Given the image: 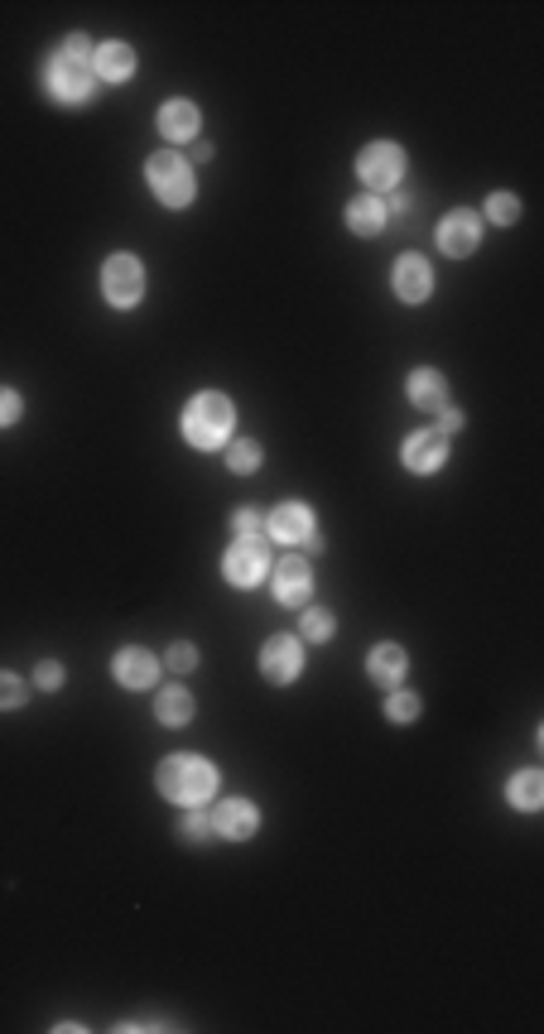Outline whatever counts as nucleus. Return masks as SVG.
<instances>
[{
	"mask_svg": "<svg viewBox=\"0 0 544 1034\" xmlns=\"http://www.w3.org/2000/svg\"><path fill=\"white\" fill-rule=\"evenodd\" d=\"M154 785H160V794L169 799V804L202 809L217 794V765L202 760V756H169L160 765V775H154Z\"/></svg>",
	"mask_w": 544,
	"mask_h": 1034,
	"instance_id": "nucleus-1",
	"label": "nucleus"
},
{
	"mask_svg": "<svg viewBox=\"0 0 544 1034\" xmlns=\"http://www.w3.org/2000/svg\"><path fill=\"white\" fill-rule=\"evenodd\" d=\"M112 674L120 688H154V678H160V660H154L150 650H140V644H126V650L112 660Z\"/></svg>",
	"mask_w": 544,
	"mask_h": 1034,
	"instance_id": "nucleus-12",
	"label": "nucleus"
},
{
	"mask_svg": "<svg viewBox=\"0 0 544 1034\" xmlns=\"http://www.w3.org/2000/svg\"><path fill=\"white\" fill-rule=\"evenodd\" d=\"M367 674L377 678L381 688H401V678L409 674V654L401 650V644L385 640V644H377V650L367 654Z\"/></svg>",
	"mask_w": 544,
	"mask_h": 1034,
	"instance_id": "nucleus-19",
	"label": "nucleus"
},
{
	"mask_svg": "<svg viewBox=\"0 0 544 1034\" xmlns=\"http://www.w3.org/2000/svg\"><path fill=\"white\" fill-rule=\"evenodd\" d=\"M164 669H169V674H193V669H198V650H193L188 640L169 644V650H164Z\"/></svg>",
	"mask_w": 544,
	"mask_h": 1034,
	"instance_id": "nucleus-27",
	"label": "nucleus"
},
{
	"mask_svg": "<svg viewBox=\"0 0 544 1034\" xmlns=\"http://www.w3.org/2000/svg\"><path fill=\"white\" fill-rule=\"evenodd\" d=\"M34 684H39L44 693H58V688H63V664H54V660H44L39 669H34Z\"/></svg>",
	"mask_w": 544,
	"mask_h": 1034,
	"instance_id": "nucleus-33",
	"label": "nucleus"
},
{
	"mask_svg": "<svg viewBox=\"0 0 544 1034\" xmlns=\"http://www.w3.org/2000/svg\"><path fill=\"white\" fill-rule=\"evenodd\" d=\"M275 597L285 606H304L313 597V568L304 558H280L275 564Z\"/></svg>",
	"mask_w": 544,
	"mask_h": 1034,
	"instance_id": "nucleus-13",
	"label": "nucleus"
},
{
	"mask_svg": "<svg viewBox=\"0 0 544 1034\" xmlns=\"http://www.w3.org/2000/svg\"><path fill=\"white\" fill-rule=\"evenodd\" d=\"M385 202L377 198V193H367V198H352L347 202V226L357 231V236H381L385 231Z\"/></svg>",
	"mask_w": 544,
	"mask_h": 1034,
	"instance_id": "nucleus-20",
	"label": "nucleus"
},
{
	"mask_svg": "<svg viewBox=\"0 0 544 1034\" xmlns=\"http://www.w3.org/2000/svg\"><path fill=\"white\" fill-rule=\"evenodd\" d=\"M102 294L112 309H136L144 294V265L130 251H116L112 260L102 265Z\"/></svg>",
	"mask_w": 544,
	"mask_h": 1034,
	"instance_id": "nucleus-5",
	"label": "nucleus"
},
{
	"mask_svg": "<svg viewBox=\"0 0 544 1034\" xmlns=\"http://www.w3.org/2000/svg\"><path fill=\"white\" fill-rule=\"evenodd\" d=\"M44 88H48V96H54V102L82 106V102H92L96 78H92V68L68 63L63 54H54V58H48V68H44Z\"/></svg>",
	"mask_w": 544,
	"mask_h": 1034,
	"instance_id": "nucleus-6",
	"label": "nucleus"
},
{
	"mask_svg": "<svg viewBox=\"0 0 544 1034\" xmlns=\"http://www.w3.org/2000/svg\"><path fill=\"white\" fill-rule=\"evenodd\" d=\"M144 184L164 207H188L193 202V164L178 150H160L144 164Z\"/></svg>",
	"mask_w": 544,
	"mask_h": 1034,
	"instance_id": "nucleus-3",
	"label": "nucleus"
},
{
	"mask_svg": "<svg viewBox=\"0 0 544 1034\" xmlns=\"http://www.w3.org/2000/svg\"><path fill=\"white\" fill-rule=\"evenodd\" d=\"M227 467H232L236 477L256 472V467H261V443H246V438H241V443H232V448H227Z\"/></svg>",
	"mask_w": 544,
	"mask_h": 1034,
	"instance_id": "nucleus-25",
	"label": "nucleus"
},
{
	"mask_svg": "<svg viewBox=\"0 0 544 1034\" xmlns=\"http://www.w3.org/2000/svg\"><path fill=\"white\" fill-rule=\"evenodd\" d=\"M232 530H236V539H261V534H265V515H256V510H236Z\"/></svg>",
	"mask_w": 544,
	"mask_h": 1034,
	"instance_id": "nucleus-29",
	"label": "nucleus"
},
{
	"mask_svg": "<svg viewBox=\"0 0 544 1034\" xmlns=\"http://www.w3.org/2000/svg\"><path fill=\"white\" fill-rule=\"evenodd\" d=\"M333 630H337V616H333V612H323V606H309V612L299 616V636L313 640V644L333 640Z\"/></svg>",
	"mask_w": 544,
	"mask_h": 1034,
	"instance_id": "nucleus-23",
	"label": "nucleus"
},
{
	"mask_svg": "<svg viewBox=\"0 0 544 1034\" xmlns=\"http://www.w3.org/2000/svg\"><path fill=\"white\" fill-rule=\"evenodd\" d=\"M154 717H160L164 727H188L193 722V693L184 684L174 688H160V702H154Z\"/></svg>",
	"mask_w": 544,
	"mask_h": 1034,
	"instance_id": "nucleus-21",
	"label": "nucleus"
},
{
	"mask_svg": "<svg viewBox=\"0 0 544 1034\" xmlns=\"http://www.w3.org/2000/svg\"><path fill=\"white\" fill-rule=\"evenodd\" d=\"M198 130H202V112L193 102H164L160 106V136L164 140H174V144H188V140H198Z\"/></svg>",
	"mask_w": 544,
	"mask_h": 1034,
	"instance_id": "nucleus-16",
	"label": "nucleus"
},
{
	"mask_svg": "<svg viewBox=\"0 0 544 1034\" xmlns=\"http://www.w3.org/2000/svg\"><path fill=\"white\" fill-rule=\"evenodd\" d=\"M482 241V212H467V207H458L439 222V251L453 255V260H463V255H473Z\"/></svg>",
	"mask_w": 544,
	"mask_h": 1034,
	"instance_id": "nucleus-9",
	"label": "nucleus"
},
{
	"mask_svg": "<svg viewBox=\"0 0 544 1034\" xmlns=\"http://www.w3.org/2000/svg\"><path fill=\"white\" fill-rule=\"evenodd\" d=\"M20 702H24V684L15 674H5V669H0V712H15Z\"/></svg>",
	"mask_w": 544,
	"mask_h": 1034,
	"instance_id": "nucleus-30",
	"label": "nucleus"
},
{
	"mask_svg": "<svg viewBox=\"0 0 544 1034\" xmlns=\"http://www.w3.org/2000/svg\"><path fill=\"white\" fill-rule=\"evenodd\" d=\"M443 462H449V433L439 429H419L405 438V467L419 472V477H429V472H439Z\"/></svg>",
	"mask_w": 544,
	"mask_h": 1034,
	"instance_id": "nucleus-11",
	"label": "nucleus"
},
{
	"mask_svg": "<svg viewBox=\"0 0 544 1034\" xmlns=\"http://www.w3.org/2000/svg\"><path fill=\"white\" fill-rule=\"evenodd\" d=\"M395 294L405 303H425L433 294V270L425 255H401L395 260Z\"/></svg>",
	"mask_w": 544,
	"mask_h": 1034,
	"instance_id": "nucleus-15",
	"label": "nucleus"
},
{
	"mask_svg": "<svg viewBox=\"0 0 544 1034\" xmlns=\"http://www.w3.org/2000/svg\"><path fill=\"white\" fill-rule=\"evenodd\" d=\"M265 573H270V544L265 539H236L222 558V578L232 588H256V582H265Z\"/></svg>",
	"mask_w": 544,
	"mask_h": 1034,
	"instance_id": "nucleus-7",
	"label": "nucleus"
},
{
	"mask_svg": "<svg viewBox=\"0 0 544 1034\" xmlns=\"http://www.w3.org/2000/svg\"><path fill=\"white\" fill-rule=\"evenodd\" d=\"M261 674L270 678V684H294V678L304 674V644L294 636H270L261 650Z\"/></svg>",
	"mask_w": 544,
	"mask_h": 1034,
	"instance_id": "nucleus-8",
	"label": "nucleus"
},
{
	"mask_svg": "<svg viewBox=\"0 0 544 1034\" xmlns=\"http://www.w3.org/2000/svg\"><path fill=\"white\" fill-rule=\"evenodd\" d=\"M487 217H491V222H501V226H511L516 217H521V198H516V193H491V198H487Z\"/></svg>",
	"mask_w": 544,
	"mask_h": 1034,
	"instance_id": "nucleus-26",
	"label": "nucleus"
},
{
	"mask_svg": "<svg viewBox=\"0 0 544 1034\" xmlns=\"http://www.w3.org/2000/svg\"><path fill=\"white\" fill-rule=\"evenodd\" d=\"M506 794H511V804L521 809V813H535V809L544 804V775H540V770H521Z\"/></svg>",
	"mask_w": 544,
	"mask_h": 1034,
	"instance_id": "nucleus-22",
	"label": "nucleus"
},
{
	"mask_svg": "<svg viewBox=\"0 0 544 1034\" xmlns=\"http://www.w3.org/2000/svg\"><path fill=\"white\" fill-rule=\"evenodd\" d=\"M385 717H391V722H415V717H419V693H409V688H391V693H385Z\"/></svg>",
	"mask_w": 544,
	"mask_h": 1034,
	"instance_id": "nucleus-24",
	"label": "nucleus"
},
{
	"mask_svg": "<svg viewBox=\"0 0 544 1034\" xmlns=\"http://www.w3.org/2000/svg\"><path fill=\"white\" fill-rule=\"evenodd\" d=\"M265 534H270V539H280V544H304L313 534V510L304 501H285L270 520H265Z\"/></svg>",
	"mask_w": 544,
	"mask_h": 1034,
	"instance_id": "nucleus-14",
	"label": "nucleus"
},
{
	"mask_svg": "<svg viewBox=\"0 0 544 1034\" xmlns=\"http://www.w3.org/2000/svg\"><path fill=\"white\" fill-rule=\"evenodd\" d=\"M458 429H463V414L443 405V409H439V433H458Z\"/></svg>",
	"mask_w": 544,
	"mask_h": 1034,
	"instance_id": "nucleus-34",
	"label": "nucleus"
},
{
	"mask_svg": "<svg viewBox=\"0 0 544 1034\" xmlns=\"http://www.w3.org/2000/svg\"><path fill=\"white\" fill-rule=\"evenodd\" d=\"M130 72H136V48H130V44L112 39V44H102L92 54V78L96 82H126Z\"/></svg>",
	"mask_w": 544,
	"mask_h": 1034,
	"instance_id": "nucleus-17",
	"label": "nucleus"
},
{
	"mask_svg": "<svg viewBox=\"0 0 544 1034\" xmlns=\"http://www.w3.org/2000/svg\"><path fill=\"white\" fill-rule=\"evenodd\" d=\"M178 827H184V843H208V837H212V813L188 809V813H184V823H178Z\"/></svg>",
	"mask_w": 544,
	"mask_h": 1034,
	"instance_id": "nucleus-28",
	"label": "nucleus"
},
{
	"mask_svg": "<svg viewBox=\"0 0 544 1034\" xmlns=\"http://www.w3.org/2000/svg\"><path fill=\"white\" fill-rule=\"evenodd\" d=\"M405 395H409V405H415V409L439 414L443 405H449V381H443V375L433 371V367H419V371L405 381Z\"/></svg>",
	"mask_w": 544,
	"mask_h": 1034,
	"instance_id": "nucleus-18",
	"label": "nucleus"
},
{
	"mask_svg": "<svg viewBox=\"0 0 544 1034\" xmlns=\"http://www.w3.org/2000/svg\"><path fill=\"white\" fill-rule=\"evenodd\" d=\"M236 429V409H232V399L227 395H193L188 399V409H184V438L198 453H212V448H222L227 438H232Z\"/></svg>",
	"mask_w": 544,
	"mask_h": 1034,
	"instance_id": "nucleus-2",
	"label": "nucleus"
},
{
	"mask_svg": "<svg viewBox=\"0 0 544 1034\" xmlns=\"http://www.w3.org/2000/svg\"><path fill=\"white\" fill-rule=\"evenodd\" d=\"M357 174H361V184H367L371 193H395L401 188V178H405V150L401 144H391V140H377V144H367V150L357 154Z\"/></svg>",
	"mask_w": 544,
	"mask_h": 1034,
	"instance_id": "nucleus-4",
	"label": "nucleus"
},
{
	"mask_svg": "<svg viewBox=\"0 0 544 1034\" xmlns=\"http://www.w3.org/2000/svg\"><path fill=\"white\" fill-rule=\"evenodd\" d=\"M256 827H261V813L251 799H222L212 809V833L227 837V843H246V837H256Z\"/></svg>",
	"mask_w": 544,
	"mask_h": 1034,
	"instance_id": "nucleus-10",
	"label": "nucleus"
},
{
	"mask_svg": "<svg viewBox=\"0 0 544 1034\" xmlns=\"http://www.w3.org/2000/svg\"><path fill=\"white\" fill-rule=\"evenodd\" d=\"M92 54H96V48L88 44V34H68V39H63V58H68V63L92 68Z\"/></svg>",
	"mask_w": 544,
	"mask_h": 1034,
	"instance_id": "nucleus-31",
	"label": "nucleus"
},
{
	"mask_svg": "<svg viewBox=\"0 0 544 1034\" xmlns=\"http://www.w3.org/2000/svg\"><path fill=\"white\" fill-rule=\"evenodd\" d=\"M20 414H24V399H20L15 391H5V385H0V429L20 423Z\"/></svg>",
	"mask_w": 544,
	"mask_h": 1034,
	"instance_id": "nucleus-32",
	"label": "nucleus"
}]
</instances>
